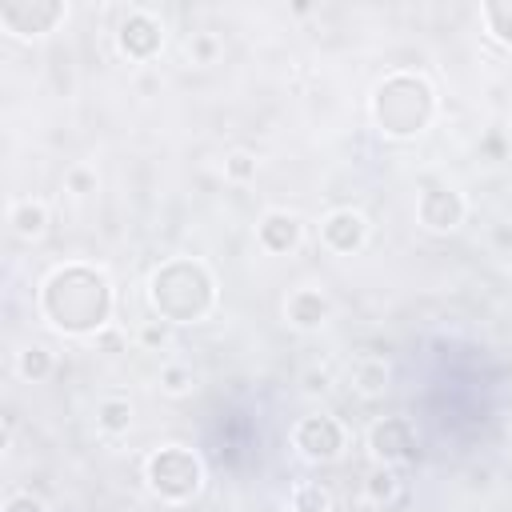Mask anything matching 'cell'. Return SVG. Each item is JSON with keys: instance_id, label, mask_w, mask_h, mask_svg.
<instances>
[{"instance_id": "obj_16", "label": "cell", "mask_w": 512, "mask_h": 512, "mask_svg": "<svg viewBox=\"0 0 512 512\" xmlns=\"http://www.w3.org/2000/svg\"><path fill=\"white\" fill-rule=\"evenodd\" d=\"M48 352L44 348H28L24 356H20V372L28 376V380H40V376H48Z\"/></svg>"}, {"instance_id": "obj_2", "label": "cell", "mask_w": 512, "mask_h": 512, "mask_svg": "<svg viewBox=\"0 0 512 512\" xmlns=\"http://www.w3.org/2000/svg\"><path fill=\"white\" fill-rule=\"evenodd\" d=\"M212 276L196 260H172L152 276V308L172 324H192L212 308Z\"/></svg>"}, {"instance_id": "obj_11", "label": "cell", "mask_w": 512, "mask_h": 512, "mask_svg": "<svg viewBox=\"0 0 512 512\" xmlns=\"http://www.w3.org/2000/svg\"><path fill=\"white\" fill-rule=\"evenodd\" d=\"M296 240H300V220L296 216H288V212H268L264 216L260 244L268 252H288V248H296Z\"/></svg>"}, {"instance_id": "obj_14", "label": "cell", "mask_w": 512, "mask_h": 512, "mask_svg": "<svg viewBox=\"0 0 512 512\" xmlns=\"http://www.w3.org/2000/svg\"><path fill=\"white\" fill-rule=\"evenodd\" d=\"M484 20L504 44H512V4H484Z\"/></svg>"}, {"instance_id": "obj_21", "label": "cell", "mask_w": 512, "mask_h": 512, "mask_svg": "<svg viewBox=\"0 0 512 512\" xmlns=\"http://www.w3.org/2000/svg\"><path fill=\"white\" fill-rule=\"evenodd\" d=\"M164 380H168V392H180V388H184V384H180V380H184V372H180V368H168V372H164Z\"/></svg>"}, {"instance_id": "obj_12", "label": "cell", "mask_w": 512, "mask_h": 512, "mask_svg": "<svg viewBox=\"0 0 512 512\" xmlns=\"http://www.w3.org/2000/svg\"><path fill=\"white\" fill-rule=\"evenodd\" d=\"M324 312H328V304H324V296L320 292H296L292 300H288V320L292 324H300V328H316L320 320H324Z\"/></svg>"}, {"instance_id": "obj_10", "label": "cell", "mask_w": 512, "mask_h": 512, "mask_svg": "<svg viewBox=\"0 0 512 512\" xmlns=\"http://www.w3.org/2000/svg\"><path fill=\"white\" fill-rule=\"evenodd\" d=\"M364 216L360 212H332L328 220H324V240H328V248H336V252H352V248H360L364 244Z\"/></svg>"}, {"instance_id": "obj_17", "label": "cell", "mask_w": 512, "mask_h": 512, "mask_svg": "<svg viewBox=\"0 0 512 512\" xmlns=\"http://www.w3.org/2000/svg\"><path fill=\"white\" fill-rule=\"evenodd\" d=\"M324 492L320 488H300V496H296V512H324Z\"/></svg>"}, {"instance_id": "obj_8", "label": "cell", "mask_w": 512, "mask_h": 512, "mask_svg": "<svg viewBox=\"0 0 512 512\" xmlns=\"http://www.w3.org/2000/svg\"><path fill=\"white\" fill-rule=\"evenodd\" d=\"M460 216H464V200L452 192V188H428L424 192V200H420V220L428 224V228H456L460 224Z\"/></svg>"}, {"instance_id": "obj_22", "label": "cell", "mask_w": 512, "mask_h": 512, "mask_svg": "<svg viewBox=\"0 0 512 512\" xmlns=\"http://www.w3.org/2000/svg\"><path fill=\"white\" fill-rule=\"evenodd\" d=\"M360 512H376V508H360Z\"/></svg>"}, {"instance_id": "obj_1", "label": "cell", "mask_w": 512, "mask_h": 512, "mask_svg": "<svg viewBox=\"0 0 512 512\" xmlns=\"http://www.w3.org/2000/svg\"><path fill=\"white\" fill-rule=\"evenodd\" d=\"M44 312L64 332H96L112 312V288L92 268H60L44 284Z\"/></svg>"}, {"instance_id": "obj_20", "label": "cell", "mask_w": 512, "mask_h": 512, "mask_svg": "<svg viewBox=\"0 0 512 512\" xmlns=\"http://www.w3.org/2000/svg\"><path fill=\"white\" fill-rule=\"evenodd\" d=\"M388 492H392V476H388V472L372 476V496H388Z\"/></svg>"}, {"instance_id": "obj_4", "label": "cell", "mask_w": 512, "mask_h": 512, "mask_svg": "<svg viewBox=\"0 0 512 512\" xmlns=\"http://www.w3.org/2000/svg\"><path fill=\"white\" fill-rule=\"evenodd\" d=\"M148 484L168 500H188L200 488V464L188 448H160L148 460Z\"/></svg>"}, {"instance_id": "obj_15", "label": "cell", "mask_w": 512, "mask_h": 512, "mask_svg": "<svg viewBox=\"0 0 512 512\" xmlns=\"http://www.w3.org/2000/svg\"><path fill=\"white\" fill-rule=\"evenodd\" d=\"M12 224H16L20 236H36V232L44 228V208H40V204H20V208L12 212Z\"/></svg>"}, {"instance_id": "obj_13", "label": "cell", "mask_w": 512, "mask_h": 512, "mask_svg": "<svg viewBox=\"0 0 512 512\" xmlns=\"http://www.w3.org/2000/svg\"><path fill=\"white\" fill-rule=\"evenodd\" d=\"M128 420H132L128 400H104V404H100V428H108V432H124Z\"/></svg>"}, {"instance_id": "obj_9", "label": "cell", "mask_w": 512, "mask_h": 512, "mask_svg": "<svg viewBox=\"0 0 512 512\" xmlns=\"http://www.w3.org/2000/svg\"><path fill=\"white\" fill-rule=\"evenodd\" d=\"M412 424L404 420V416H388V420H380L376 428H372V448H376V456H384V460H400V456H408L412 452Z\"/></svg>"}, {"instance_id": "obj_19", "label": "cell", "mask_w": 512, "mask_h": 512, "mask_svg": "<svg viewBox=\"0 0 512 512\" xmlns=\"http://www.w3.org/2000/svg\"><path fill=\"white\" fill-rule=\"evenodd\" d=\"M4 512H40V504H36V500H32V496H12V500H8V508H4Z\"/></svg>"}, {"instance_id": "obj_18", "label": "cell", "mask_w": 512, "mask_h": 512, "mask_svg": "<svg viewBox=\"0 0 512 512\" xmlns=\"http://www.w3.org/2000/svg\"><path fill=\"white\" fill-rule=\"evenodd\" d=\"M228 172H232V176H236V180H244V176H248V172H252V160H248V156H244V152H236V156H232V160H228Z\"/></svg>"}, {"instance_id": "obj_5", "label": "cell", "mask_w": 512, "mask_h": 512, "mask_svg": "<svg viewBox=\"0 0 512 512\" xmlns=\"http://www.w3.org/2000/svg\"><path fill=\"white\" fill-rule=\"evenodd\" d=\"M56 20H64V4H52V0H12L0 8V24L16 36H40V32H52Z\"/></svg>"}, {"instance_id": "obj_7", "label": "cell", "mask_w": 512, "mask_h": 512, "mask_svg": "<svg viewBox=\"0 0 512 512\" xmlns=\"http://www.w3.org/2000/svg\"><path fill=\"white\" fill-rule=\"evenodd\" d=\"M120 48L136 60L152 56L160 48V24L148 16V12H132L124 24H120Z\"/></svg>"}, {"instance_id": "obj_6", "label": "cell", "mask_w": 512, "mask_h": 512, "mask_svg": "<svg viewBox=\"0 0 512 512\" xmlns=\"http://www.w3.org/2000/svg\"><path fill=\"white\" fill-rule=\"evenodd\" d=\"M296 448L304 456H312V460H332L344 448V432H340V424L332 416H308L296 428Z\"/></svg>"}, {"instance_id": "obj_3", "label": "cell", "mask_w": 512, "mask_h": 512, "mask_svg": "<svg viewBox=\"0 0 512 512\" xmlns=\"http://www.w3.org/2000/svg\"><path fill=\"white\" fill-rule=\"evenodd\" d=\"M432 88L420 80V76H388L380 88H376V124L388 132V136H412L420 132L428 120H432Z\"/></svg>"}]
</instances>
